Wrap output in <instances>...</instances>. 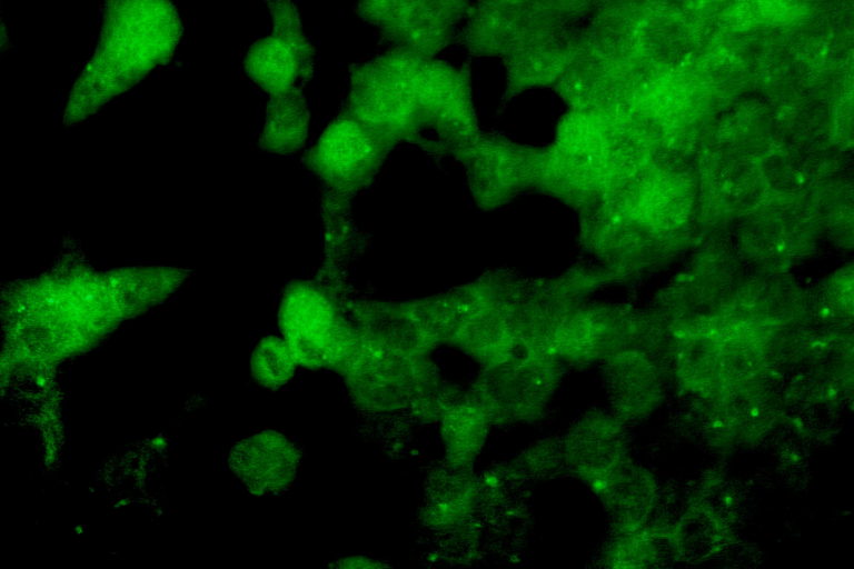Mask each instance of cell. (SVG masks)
I'll return each instance as SVG.
<instances>
[{
    "label": "cell",
    "instance_id": "603a6c76",
    "mask_svg": "<svg viewBox=\"0 0 854 569\" xmlns=\"http://www.w3.org/2000/svg\"><path fill=\"white\" fill-rule=\"evenodd\" d=\"M759 345L763 370L775 377L798 370L813 348L811 333L791 321L764 326Z\"/></svg>",
    "mask_w": 854,
    "mask_h": 569
},
{
    "label": "cell",
    "instance_id": "2e32d148",
    "mask_svg": "<svg viewBox=\"0 0 854 569\" xmlns=\"http://www.w3.org/2000/svg\"><path fill=\"white\" fill-rule=\"evenodd\" d=\"M491 426L487 413L470 392L460 393L439 419L446 466L471 470L488 440Z\"/></svg>",
    "mask_w": 854,
    "mask_h": 569
},
{
    "label": "cell",
    "instance_id": "30bf717a",
    "mask_svg": "<svg viewBox=\"0 0 854 569\" xmlns=\"http://www.w3.org/2000/svg\"><path fill=\"white\" fill-rule=\"evenodd\" d=\"M610 410L626 425L649 417L664 396L665 375L639 349L629 346L600 363Z\"/></svg>",
    "mask_w": 854,
    "mask_h": 569
},
{
    "label": "cell",
    "instance_id": "4316f807",
    "mask_svg": "<svg viewBox=\"0 0 854 569\" xmlns=\"http://www.w3.org/2000/svg\"><path fill=\"white\" fill-rule=\"evenodd\" d=\"M706 91L734 93L746 80L744 63L729 51L714 52L701 64L697 78Z\"/></svg>",
    "mask_w": 854,
    "mask_h": 569
},
{
    "label": "cell",
    "instance_id": "9c48e42d",
    "mask_svg": "<svg viewBox=\"0 0 854 569\" xmlns=\"http://www.w3.org/2000/svg\"><path fill=\"white\" fill-rule=\"evenodd\" d=\"M565 471L594 483L626 460V423L612 410L592 409L577 417L559 438Z\"/></svg>",
    "mask_w": 854,
    "mask_h": 569
},
{
    "label": "cell",
    "instance_id": "ba28073f",
    "mask_svg": "<svg viewBox=\"0 0 854 569\" xmlns=\"http://www.w3.org/2000/svg\"><path fill=\"white\" fill-rule=\"evenodd\" d=\"M384 134L342 110L310 153L312 167L331 187L366 186L383 163Z\"/></svg>",
    "mask_w": 854,
    "mask_h": 569
},
{
    "label": "cell",
    "instance_id": "7402d4cb",
    "mask_svg": "<svg viewBox=\"0 0 854 569\" xmlns=\"http://www.w3.org/2000/svg\"><path fill=\"white\" fill-rule=\"evenodd\" d=\"M304 87L269 96L262 142L268 149L288 151L299 148L309 127V111Z\"/></svg>",
    "mask_w": 854,
    "mask_h": 569
},
{
    "label": "cell",
    "instance_id": "ffe728a7",
    "mask_svg": "<svg viewBox=\"0 0 854 569\" xmlns=\"http://www.w3.org/2000/svg\"><path fill=\"white\" fill-rule=\"evenodd\" d=\"M672 375L678 387L701 396L721 385V335H685L676 343Z\"/></svg>",
    "mask_w": 854,
    "mask_h": 569
},
{
    "label": "cell",
    "instance_id": "e0dca14e",
    "mask_svg": "<svg viewBox=\"0 0 854 569\" xmlns=\"http://www.w3.org/2000/svg\"><path fill=\"white\" fill-rule=\"evenodd\" d=\"M242 453L241 471L249 487L258 493H279L287 489L300 460L294 442L272 431L252 437Z\"/></svg>",
    "mask_w": 854,
    "mask_h": 569
},
{
    "label": "cell",
    "instance_id": "9a60e30c",
    "mask_svg": "<svg viewBox=\"0 0 854 569\" xmlns=\"http://www.w3.org/2000/svg\"><path fill=\"white\" fill-rule=\"evenodd\" d=\"M480 508L478 476L446 466L426 489L423 516L428 527L449 533L474 523Z\"/></svg>",
    "mask_w": 854,
    "mask_h": 569
},
{
    "label": "cell",
    "instance_id": "5bb4252c",
    "mask_svg": "<svg viewBox=\"0 0 854 569\" xmlns=\"http://www.w3.org/2000/svg\"><path fill=\"white\" fill-rule=\"evenodd\" d=\"M350 322L355 340L391 352L428 357L436 345L419 316L393 308L355 309Z\"/></svg>",
    "mask_w": 854,
    "mask_h": 569
},
{
    "label": "cell",
    "instance_id": "d6986e66",
    "mask_svg": "<svg viewBox=\"0 0 854 569\" xmlns=\"http://www.w3.org/2000/svg\"><path fill=\"white\" fill-rule=\"evenodd\" d=\"M614 568H657L681 561L672 526L646 525L630 532H616L604 551Z\"/></svg>",
    "mask_w": 854,
    "mask_h": 569
},
{
    "label": "cell",
    "instance_id": "6da1fadb",
    "mask_svg": "<svg viewBox=\"0 0 854 569\" xmlns=\"http://www.w3.org/2000/svg\"><path fill=\"white\" fill-rule=\"evenodd\" d=\"M183 31L171 0H103L96 48L70 90L63 121H82L168 63Z\"/></svg>",
    "mask_w": 854,
    "mask_h": 569
},
{
    "label": "cell",
    "instance_id": "8fae6325",
    "mask_svg": "<svg viewBox=\"0 0 854 569\" xmlns=\"http://www.w3.org/2000/svg\"><path fill=\"white\" fill-rule=\"evenodd\" d=\"M590 486L616 532H630L645 527L658 505L656 477L648 468L629 458Z\"/></svg>",
    "mask_w": 854,
    "mask_h": 569
},
{
    "label": "cell",
    "instance_id": "8992f818",
    "mask_svg": "<svg viewBox=\"0 0 854 569\" xmlns=\"http://www.w3.org/2000/svg\"><path fill=\"white\" fill-rule=\"evenodd\" d=\"M272 30L256 40L244 57L245 73L269 96L306 86L315 77L316 44L302 30L292 0H265Z\"/></svg>",
    "mask_w": 854,
    "mask_h": 569
},
{
    "label": "cell",
    "instance_id": "5b68a950",
    "mask_svg": "<svg viewBox=\"0 0 854 569\" xmlns=\"http://www.w3.org/2000/svg\"><path fill=\"white\" fill-rule=\"evenodd\" d=\"M471 0H358L354 12L377 33L378 48L434 57L458 42Z\"/></svg>",
    "mask_w": 854,
    "mask_h": 569
},
{
    "label": "cell",
    "instance_id": "7c38bea8",
    "mask_svg": "<svg viewBox=\"0 0 854 569\" xmlns=\"http://www.w3.org/2000/svg\"><path fill=\"white\" fill-rule=\"evenodd\" d=\"M790 385L791 399L805 403H827L852 387V341L834 336L813 346Z\"/></svg>",
    "mask_w": 854,
    "mask_h": 569
},
{
    "label": "cell",
    "instance_id": "484cf974",
    "mask_svg": "<svg viewBox=\"0 0 854 569\" xmlns=\"http://www.w3.org/2000/svg\"><path fill=\"white\" fill-rule=\"evenodd\" d=\"M525 481H543L565 471L559 439H545L525 449L512 468Z\"/></svg>",
    "mask_w": 854,
    "mask_h": 569
},
{
    "label": "cell",
    "instance_id": "ac0fdd59",
    "mask_svg": "<svg viewBox=\"0 0 854 569\" xmlns=\"http://www.w3.org/2000/svg\"><path fill=\"white\" fill-rule=\"evenodd\" d=\"M638 41L640 56L667 71L686 61L695 44V33L681 16L657 10L640 16Z\"/></svg>",
    "mask_w": 854,
    "mask_h": 569
},
{
    "label": "cell",
    "instance_id": "4fadbf2b",
    "mask_svg": "<svg viewBox=\"0 0 854 569\" xmlns=\"http://www.w3.org/2000/svg\"><path fill=\"white\" fill-rule=\"evenodd\" d=\"M580 27L549 30L520 44L504 58L506 79L517 88L556 82L573 56Z\"/></svg>",
    "mask_w": 854,
    "mask_h": 569
},
{
    "label": "cell",
    "instance_id": "83f0119b",
    "mask_svg": "<svg viewBox=\"0 0 854 569\" xmlns=\"http://www.w3.org/2000/svg\"><path fill=\"white\" fill-rule=\"evenodd\" d=\"M686 7H698L707 3L709 0H675Z\"/></svg>",
    "mask_w": 854,
    "mask_h": 569
},
{
    "label": "cell",
    "instance_id": "3957f363",
    "mask_svg": "<svg viewBox=\"0 0 854 569\" xmlns=\"http://www.w3.org/2000/svg\"><path fill=\"white\" fill-rule=\"evenodd\" d=\"M698 397L694 427L706 445L721 451L761 445L784 413L777 377L766 372Z\"/></svg>",
    "mask_w": 854,
    "mask_h": 569
},
{
    "label": "cell",
    "instance_id": "cb8c5ba5",
    "mask_svg": "<svg viewBox=\"0 0 854 569\" xmlns=\"http://www.w3.org/2000/svg\"><path fill=\"white\" fill-rule=\"evenodd\" d=\"M538 31L580 27L599 0H498Z\"/></svg>",
    "mask_w": 854,
    "mask_h": 569
},
{
    "label": "cell",
    "instance_id": "52a82bcc",
    "mask_svg": "<svg viewBox=\"0 0 854 569\" xmlns=\"http://www.w3.org/2000/svg\"><path fill=\"white\" fill-rule=\"evenodd\" d=\"M280 326L295 359L307 368L339 366L354 342L350 320L317 288L300 286L287 295Z\"/></svg>",
    "mask_w": 854,
    "mask_h": 569
},
{
    "label": "cell",
    "instance_id": "d4e9b609",
    "mask_svg": "<svg viewBox=\"0 0 854 569\" xmlns=\"http://www.w3.org/2000/svg\"><path fill=\"white\" fill-rule=\"evenodd\" d=\"M285 340L275 337L264 339L252 357V373L266 388L278 389L290 381L297 366Z\"/></svg>",
    "mask_w": 854,
    "mask_h": 569
},
{
    "label": "cell",
    "instance_id": "44dd1931",
    "mask_svg": "<svg viewBox=\"0 0 854 569\" xmlns=\"http://www.w3.org/2000/svg\"><path fill=\"white\" fill-rule=\"evenodd\" d=\"M681 561H704L718 553L729 539V522L723 510L698 500L672 526Z\"/></svg>",
    "mask_w": 854,
    "mask_h": 569
},
{
    "label": "cell",
    "instance_id": "7a4b0ae2",
    "mask_svg": "<svg viewBox=\"0 0 854 569\" xmlns=\"http://www.w3.org/2000/svg\"><path fill=\"white\" fill-rule=\"evenodd\" d=\"M564 371L557 357L519 348L480 366L469 392L493 426L530 425L546 416Z\"/></svg>",
    "mask_w": 854,
    "mask_h": 569
},
{
    "label": "cell",
    "instance_id": "277c9868",
    "mask_svg": "<svg viewBox=\"0 0 854 569\" xmlns=\"http://www.w3.org/2000/svg\"><path fill=\"white\" fill-rule=\"evenodd\" d=\"M356 403L374 412L414 413L443 386L428 357L405 356L354 340L339 365Z\"/></svg>",
    "mask_w": 854,
    "mask_h": 569
}]
</instances>
